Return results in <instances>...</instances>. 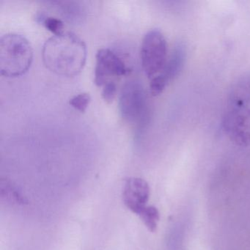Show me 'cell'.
Returning <instances> with one entry per match:
<instances>
[{
    "instance_id": "1",
    "label": "cell",
    "mask_w": 250,
    "mask_h": 250,
    "mask_svg": "<svg viewBox=\"0 0 250 250\" xmlns=\"http://www.w3.org/2000/svg\"><path fill=\"white\" fill-rule=\"evenodd\" d=\"M42 57L45 66L52 72L62 77H74L85 65L87 47L77 35L63 32L46 41Z\"/></svg>"
},
{
    "instance_id": "2",
    "label": "cell",
    "mask_w": 250,
    "mask_h": 250,
    "mask_svg": "<svg viewBox=\"0 0 250 250\" xmlns=\"http://www.w3.org/2000/svg\"><path fill=\"white\" fill-rule=\"evenodd\" d=\"M224 128L238 144L250 140V74L238 80L231 88Z\"/></svg>"
},
{
    "instance_id": "3",
    "label": "cell",
    "mask_w": 250,
    "mask_h": 250,
    "mask_svg": "<svg viewBox=\"0 0 250 250\" xmlns=\"http://www.w3.org/2000/svg\"><path fill=\"white\" fill-rule=\"evenodd\" d=\"M33 60L29 41L17 33H8L0 39V73L8 78L21 77L27 72Z\"/></svg>"
},
{
    "instance_id": "4",
    "label": "cell",
    "mask_w": 250,
    "mask_h": 250,
    "mask_svg": "<svg viewBox=\"0 0 250 250\" xmlns=\"http://www.w3.org/2000/svg\"><path fill=\"white\" fill-rule=\"evenodd\" d=\"M118 107L122 119L128 124H137V132L140 133L149 118L147 96L142 82L132 80L124 84Z\"/></svg>"
},
{
    "instance_id": "5",
    "label": "cell",
    "mask_w": 250,
    "mask_h": 250,
    "mask_svg": "<svg viewBox=\"0 0 250 250\" xmlns=\"http://www.w3.org/2000/svg\"><path fill=\"white\" fill-rule=\"evenodd\" d=\"M140 58L143 71L150 80L162 71L167 61V44L160 30L153 29L145 35Z\"/></svg>"
},
{
    "instance_id": "6",
    "label": "cell",
    "mask_w": 250,
    "mask_h": 250,
    "mask_svg": "<svg viewBox=\"0 0 250 250\" xmlns=\"http://www.w3.org/2000/svg\"><path fill=\"white\" fill-rule=\"evenodd\" d=\"M125 62L109 49H99L96 55L94 83L99 87L114 81L112 78L122 77L128 72Z\"/></svg>"
},
{
    "instance_id": "7",
    "label": "cell",
    "mask_w": 250,
    "mask_h": 250,
    "mask_svg": "<svg viewBox=\"0 0 250 250\" xmlns=\"http://www.w3.org/2000/svg\"><path fill=\"white\" fill-rule=\"evenodd\" d=\"M187 58L185 44L179 43L174 47L169 59H167L162 71L150 80V93L153 96L160 95L167 86L178 77L184 68Z\"/></svg>"
},
{
    "instance_id": "8",
    "label": "cell",
    "mask_w": 250,
    "mask_h": 250,
    "mask_svg": "<svg viewBox=\"0 0 250 250\" xmlns=\"http://www.w3.org/2000/svg\"><path fill=\"white\" fill-rule=\"evenodd\" d=\"M150 197V187L147 181L140 178H128L124 186L123 200L124 204L138 216L147 207Z\"/></svg>"
},
{
    "instance_id": "9",
    "label": "cell",
    "mask_w": 250,
    "mask_h": 250,
    "mask_svg": "<svg viewBox=\"0 0 250 250\" xmlns=\"http://www.w3.org/2000/svg\"><path fill=\"white\" fill-rule=\"evenodd\" d=\"M52 7L65 20L71 22H78L84 18L85 11L78 2H52Z\"/></svg>"
},
{
    "instance_id": "10",
    "label": "cell",
    "mask_w": 250,
    "mask_h": 250,
    "mask_svg": "<svg viewBox=\"0 0 250 250\" xmlns=\"http://www.w3.org/2000/svg\"><path fill=\"white\" fill-rule=\"evenodd\" d=\"M149 231L153 232L156 230L160 219L159 210L153 206H147L138 215Z\"/></svg>"
},
{
    "instance_id": "11",
    "label": "cell",
    "mask_w": 250,
    "mask_h": 250,
    "mask_svg": "<svg viewBox=\"0 0 250 250\" xmlns=\"http://www.w3.org/2000/svg\"><path fill=\"white\" fill-rule=\"evenodd\" d=\"M36 18L38 22L43 24L48 30L54 34L59 35L63 33L64 24L59 18L49 17L43 13L38 14Z\"/></svg>"
},
{
    "instance_id": "12",
    "label": "cell",
    "mask_w": 250,
    "mask_h": 250,
    "mask_svg": "<svg viewBox=\"0 0 250 250\" xmlns=\"http://www.w3.org/2000/svg\"><path fill=\"white\" fill-rule=\"evenodd\" d=\"M91 102V96L89 93H83L76 95L69 101V104L80 112H84Z\"/></svg>"
},
{
    "instance_id": "13",
    "label": "cell",
    "mask_w": 250,
    "mask_h": 250,
    "mask_svg": "<svg viewBox=\"0 0 250 250\" xmlns=\"http://www.w3.org/2000/svg\"><path fill=\"white\" fill-rule=\"evenodd\" d=\"M117 85L115 81H110L106 83L102 88V96L106 103L110 104L116 97Z\"/></svg>"
}]
</instances>
